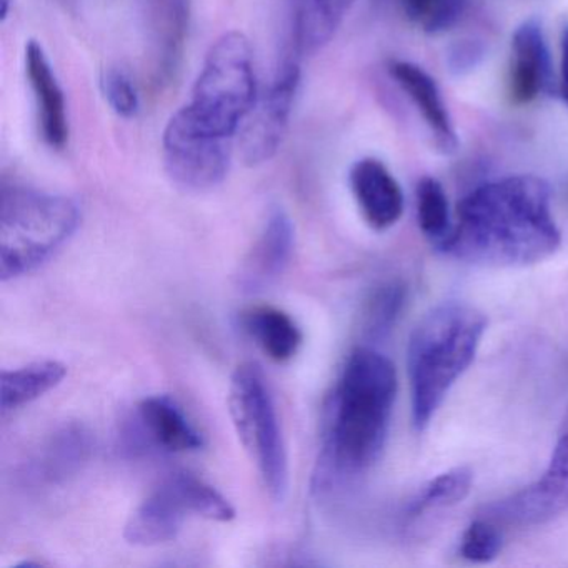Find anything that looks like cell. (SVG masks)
<instances>
[{
	"mask_svg": "<svg viewBox=\"0 0 568 568\" xmlns=\"http://www.w3.org/2000/svg\"><path fill=\"white\" fill-rule=\"evenodd\" d=\"M72 199L21 185L0 195V278L16 281L44 265L79 227Z\"/></svg>",
	"mask_w": 568,
	"mask_h": 568,
	"instance_id": "obj_4",
	"label": "cell"
},
{
	"mask_svg": "<svg viewBox=\"0 0 568 568\" xmlns=\"http://www.w3.org/2000/svg\"><path fill=\"white\" fill-rule=\"evenodd\" d=\"M138 432L142 440L172 454L201 450L204 438L169 395H151L138 405Z\"/></svg>",
	"mask_w": 568,
	"mask_h": 568,
	"instance_id": "obj_14",
	"label": "cell"
},
{
	"mask_svg": "<svg viewBox=\"0 0 568 568\" xmlns=\"http://www.w3.org/2000/svg\"><path fill=\"white\" fill-rule=\"evenodd\" d=\"M192 508L181 475L165 478L129 517L124 538L134 547H155L175 540Z\"/></svg>",
	"mask_w": 568,
	"mask_h": 568,
	"instance_id": "obj_11",
	"label": "cell"
},
{
	"mask_svg": "<svg viewBox=\"0 0 568 568\" xmlns=\"http://www.w3.org/2000/svg\"><path fill=\"white\" fill-rule=\"evenodd\" d=\"M255 101L251 42L241 32H227L209 49L191 104L172 118L205 138L232 141Z\"/></svg>",
	"mask_w": 568,
	"mask_h": 568,
	"instance_id": "obj_5",
	"label": "cell"
},
{
	"mask_svg": "<svg viewBox=\"0 0 568 568\" xmlns=\"http://www.w3.org/2000/svg\"><path fill=\"white\" fill-rule=\"evenodd\" d=\"M504 547L501 527L478 515L462 537L460 555L471 564H490Z\"/></svg>",
	"mask_w": 568,
	"mask_h": 568,
	"instance_id": "obj_26",
	"label": "cell"
},
{
	"mask_svg": "<svg viewBox=\"0 0 568 568\" xmlns=\"http://www.w3.org/2000/svg\"><path fill=\"white\" fill-rule=\"evenodd\" d=\"M397 395V372L384 354L362 345L348 355L325 412L315 494L364 475L384 450Z\"/></svg>",
	"mask_w": 568,
	"mask_h": 568,
	"instance_id": "obj_2",
	"label": "cell"
},
{
	"mask_svg": "<svg viewBox=\"0 0 568 568\" xmlns=\"http://www.w3.org/2000/svg\"><path fill=\"white\" fill-rule=\"evenodd\" d=\"M471 484H474V474L468 467L452 468L432 478L412 498L405 510V518L417 520L428 511L444 510L460 504L470 494Z\"/></svg>",
	"mask_w": 568,
	"mask_h": 568,
	"instance_id": "obj_21",
	"label": "cell"
},
{
	"mask_svg": "<svg viewBox=\"0 0 568 568\" xmlns=\"http://www.w3.org/2000/svg\"><path fill=\"white\" fill-rule=\"evenodd\" d=\"M91 447V437L82 427H68L59 432L42 455V478L49 481L65 480L88 460Z\"/></svg>",
	"mask_w": 568,
	"mask_h": 568,
	"instance_id": "obj_22",
	"label": "cell"
},
{
	"mask_svg": "<svg viewBox=\"0 0 568 568\" xmlns=\"http://www.w3.org/2000/svg\"><path fill=\"white\" fill-rule=\"evenodd\" d=\"M68 375V367L58 361H42L16 371H2L0 405L2 412L18 410L54 390Z\"/></svg>",
	"mask_w": 568,
	"mask_h": 568,
	"instance_id": "obj_19",
	"label": "cell"
},
{
	"mask_svg": "<svg viewBox=\"0 0 568 568\" xmlns=\"http://www.w3.org/2000/svg\"><path fill=\"white\" fill-rule=\"evenodd\" d=\"M510 98L515 104L535 101L550 85V54L544 32L535 21L517 29L511 42Z\"/></svg>",
	"mask_w": 568,
	"mask_h": 568,
	"instance_id": "obj_15",
	"label": "cell"
},
{
	"mask_svg": "<svg viewBox=\"0 0 568 568\" xmlns=\"http://www.w3.org/2000/svg\"><path fill=\"white\" fill-rule=\"evenodd\" d=\"M351 189L365 222L387 231L404 214V194L394 175L377 159H362L351 171Z\"/></svg>",
	"mask_w": 568,
	"mask_h": 568,
	"instance_id": "obj_12",
	"label": "cell"
},
{
	"mask_svg": "<svg viewBox=\"0 0 568 568\" xmlns=\"http://www.w3.org/2000/svg\"><path fill=\"white\" fill-rule=\"evenodd\" d=\"M229 414L242 447L257 467L268 495L282 501L288 490V460L274 397L257 364L239 365L227 395Z\"/></svg>",
	"mask_w": 568,
	"mask_h": 568,
	"instance_id": "obj_6",
	"label": "cell"
},
{
	"mask_svg": "<svg viewBox=\"0 0 568 568\" xmlns=\"http://www.w3.org/2000/svg\"><path fill=\"white\" fill-rule=\"evenodd\" d=\"M26 72L38 102L39 125L45 144L64 149L69 142L68 105L44 49L36 41L26 45Z\"/></svg>",
	"mask_w": 568,
	"mask_h": 568,
	"instance_id": "obj_13",
	"label": "cell"
},
{
	"mask_svg": "<svg viewBox=\"0 0 568 568\" xmlns=\"http://www.w3.org/2000/svg\"><path fill=\"white\" fill-rule=\"evenodd\" d=\"M191 19V0H151L158 84L171 81L181 64Z\"/></svg>",
	"mask_w": 568,
	"mask_h": 568,
	"instance_id": "obj_17",
	"label": "cell"
},
{
	"mask_svg": "<svg viewBox=\"0 0 568 568\" xmlns=\"http://www.w3.org/2000/svg\"><path fill=\"white\" fill-rule=\"evenodd\" d=\"M484 312L464 302H447L428 312L412 332L407 348L412 420L424 430L465 374L487 332Z\"/></svg>",
	"mask_w": 568,
	"mask_h": 568,
	"instance_id": "obj_3",
	"label": "cell"
},
{
	"mask_svg": "<svg viewBox=\"0 0 568 568\" xmlns=\"http://www.w3.org/2000/svg\"><path fill=\"white\" fill-rule=\"evenodd\" d=\"M560 244L550 185L535 175H511L480 185L458 204L454 229L438 251L485 267H527Z\"/></svg>",
	"mask_w": 568,
	"mask_h": 568,
	"instance_id": "obj_1",
	"label": "cell"
},
{
	"mask_svg": "<svg viewBox=\"0 0 568 568\" xmlns=\"http://www.w3.org/2000/svg\"><path fill=\"white\" fill-rule=\"evenodd\" d=\"M294 224L287 212L274 207L252 245L239 265L235 287L245 295L268 291L287 271L294 254Z\"/></svg>",
	"mask_w": 568,
	"mask_h": 568,
	"instance_id": "obj_10",
	"label": "cell"
},
{
	"mask_svg": "<svg viewBox=\"0 0 568 568\" xmlns=\"http://www.w3.org/2000/svg\"><path fill=\"white\" fill-rule=\"evenodd\" d=\"M390 74L407 98L414 102L415 108L430 128L432 134L437 139V144L444 151H454L457 148V135L437 82L424 69L410 62H392Z\"/></svg>",
	"mask_w": 568,
	"mask_h": 568,
	"instance_id": "obj_16",
	"label": "cell"
},
{
	"mask_svg": "<svg viewBox=\"0 0 568 568\" xmlns=\"http://www.w3.org/2000/svg\"><path fill=\"white\" fill-rule=\"evenodd\" d=\"M301 84L297 59H288L278 69L271 89L255 101L245 118L239 138V151L245 164L255 168L271 161L287 132L288 118Z\"/></svg>",
	"mask_w": 568,
	"mask_h": 568,
	"instance_id": "obj_8",
	"label": "cell"
},
{
	"mask_svg": "<svg viewBox=\"0 0 568 568\" xmlns=\"http://www.w3.org/2000/svg\"><path fill=\"white\" fill-rule=\"evenodd\" d=\"M417 215L425 237L440 248L447 242L454 222L447 194L437 179L425 178L417 185Z\"/></svg>",
	"mask_w": 568,
	"mask_h": 568,
	"instance_id": "obj_24",
	"label": "cell"
},
{
	"mask_svg": "<svg viewBox=\"0 0 568 568\" xmlns=\"http://www.w3.org/2000/svg\"><path fill=\"white\" fill-rule=\"evenodd\" d=\"M561 95L568 104V29L561 38Z\"/></svg>",
	"mask_w": 568,
	"mask_h": 568,
	"instance_id": "obj_28",
	"label": "cell"
},
{
	"mask_svg": "<svg viewBox=\"0 0 568 568\" xmlns=\"http://www.w3.org/2000/svg\"><path fill=\"white\" fill-rule=\"evenodd\" d=\"M567 510L568 432H564L544 475L521 490L485 505L480 517L498 527L528 528L548 524Z\"/></svg>",
	"mask_w": 568,
	"mask_h": 568,
	"instance_id": "obj_7",
	"label": "cell"
},
{
	"mask_svg": "<svg viewBox=\"0 0 568 568\" xmlns=\"http://www.w3.org/2000/svg\"><path fill=\"white\" fill-rule=\"evenodd\" d=\"M102 92L108 99L109 105L115 114L124 119L134 118L141 108L139 92L134 82L131 81L124 71L119 69H108L102 74Z\"/></svg>",
	"mask_w": 568,
	"mask_h": 568,
	"instance_id": "obj_27",
	"label": "cell"
},
{
	"mask_svg": "<svg viewBox=\"0 0 568 568\" xmlns=\"http://www.w3.org/2000/svg\"><path fill=\"white\" fill-rule=\"evenodd\" d=\"M407 302V285L398 278L381 282L368 295L362 312V332L368 342L390 335Z\"/></svg>",
	"mask_w": 568,
	"mask_h": 568,
	"instance_id": "obj_20",
	"label": "cell"
},
{
	"mask_svg": "<svg viewBox=\"0 0 568 568\" xmlns=\"http://www.w3.org/2000/svg\"><path fill=\"white\" fill-rule=\"evenodd\" d=\"M162 142L169 178L182 191H211L227 175L232 141L205 138L172 118Z\"/></svg>",
	"mask_w": 568,
	"mask_h": 568,
	"instance_id": "obj_9",
	"label": "cell"
},
{
	"mask_svg": "<svg viewBox=\"0 0 568 568\" xmlns=\"http://www.w3.org/2000/svg\"><path fill=\"white\" fill-rule=\"evenodd\" d=\"M242 325L257 347L277 364L292 361L304 342L294 318L271 305L248 308L242 314Z\"/></svg>",
	"mask_w": 568,
	"mask_h": 568,
	"instance_id": "obj_18",
	"label": "cell"
},
{
	"mask_svg": "<svg viewBox=\"0 0 568 568\" xmlns=\"http://www.w3.org/2000/svg\"><path fill=\"white\" fill-rule=\"evenodd\" d=\"M408 21L428 34L448 31L460 21L465 0H400Z\"/></svg>",
	"mask_w": 568,
	"mask_h": 568,
	"instance_id": "obj_25",
	"label": "cell"
},
{
	"mask_svg": "<svg viewBox=\"0 0 568 568\" xmlns=\"http://www.w3.org/2000/svg\"><path fill=\"white\" fill-rule=\"evenodd\" d=\"M355 0H304L298 21V41L307 51L324 48L341 28Z\"/></svg>",
	"mask_w": 568,
	"mask_h": 568,
	"instance_id": "obj_23",
	"label": "cell"
}]
</instances>
